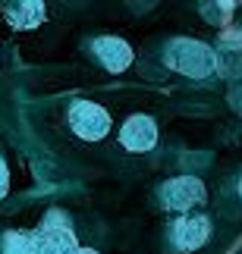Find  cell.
Instances as JSON below:
<instances>
[{
  "label": "cell",
  "instance_id": "obj_11",
  "mask_svg": "<svg viewBox=\"0 0 242 254\" xmlns=\"http://www.w3.org/2000/svg\"><path fill=\"white\" fill-rule=\"evenodd\" d=\"M233 3H201V13L211 25H227L230 22V13H233Z\"/></svg>",
  "mask_w": 242,
  "mask_h": 254
},
{
  "label": "cell",
  "instance_id": "obj_1",
  "mask_svg": "<svg viewBox=\"0 0 242 254\" xmlns=\"http://www.w3.org/2000/svg\"><path fill=\"white\" fill-rule=\"evenodd\" d=\"M167 66L189 79H208L214 72V51L211 44L195 41V38H176L167 47Z\"/></svg>",
  "mask_w": 242,
  "mask_h": 254
},
{
  "label": "cell",
  "instance_id": "obj_6",
  "mask_svg": "<svg viewBox=\"0 0 242 254\" xmlns=\"http://www.w3.org/2000/svg\"><path fill=\"white\" fill-rule=\"evenodd\" d=\"M120 144L126 151H132V154H145V151H151L154 144H158V126H154L151 116H129V120L123 123V129H120Z\"/></svg>",
  "mask_w": 242,
  "mask_h": 254
},
{
  "label": "cell",
  "instance_id": "obj_10",
  "mask_svg": "<svg viewBox=\"0 0 242 254\" xmlns=\"http://www.w3.org/2000/svg\"><path fill=\"white\" fill-rule=\"evenodd\" d=\"M0 254H38L32 232H25V229L3 232L0 236Z\"/></svg>",
  "mask_w": 242,
  "mask_h": 254
},
{
  "label": "cell",
  "instance_id": "obj_9",
  "mask_svg": "<svg viewBox=\"0 0 242 254\" xmlns=\"http://www.w3.org/2000/svg\"><path fill=\"white\" fill-rule=\"evenodd\" d=\"M6 22L13 28H38L44 22V3L41 0H16L3 6Z\"/></svg>",
  "mask_w": 242,
  "mask_h": 254
},
{
  "label": "cell",
  "instance_id": "obj_2",
  "mask_svg": "<svg viewBox=\"0 0 242 254\" xmlns=\"http://www.w3.org/2000/svg\"><path fill=\"white\" fill-rule=\"evenodd\" d=\"M38 254H76L79 251V242H76V232L66 220V213L60 210H47V217L41 220V226L32 232Z\"/></svg>",
  "mask_w": 242,
  "mask_h": 254
},
{
  "label": "cell",
  "instance_id": "obj_12",
  "mask_svg": "<svg viewBox=\"0 0 242 254\" xmlns=\"http://www.w3.org/2000/svg\"><path fill=\"white\" fill-rule=\"evenodd\" d=\"M6 191H9V167L0 160V201L6 198Z\"/></svg>",
  "mask_w": 242,
  "mask_h": 254
},
{
  "label": "cell",
  "instance_id": "obj_3",
  "mask_svg": "<svg viewBox=\"0 0 242 254\" xmlns=\"http://www.w3.org/2000/svg\"><path fill=\"white\" fill-rule=\"evenodd\" d=\"M70 126L85 141H101L110 132V113L94 101H76L70 107Z\"/></svg>",
  "mask_w": 242,
  "mask_h": 254
},
{
  "label": "cell",
  "instance_id": "obj_13",
  "mask_svg": "<svg viewBox=\"0 0 242 254\" xmlns=\"http://www.w3.org/2000/svg\"><path fill=\"white\" fill-rule=\"evenodd\" d=\"M230 104H233V107H236V110L242 113V88H236V91H233V94H230Z\"/></svg>",
  "mask_w": 242,
  "mask_h": 254
},
{
  "label": "cell",
  "instance_id": "obj_14",
  "mask_svg": "<svg viewBox=\"0 0 242 254\" xmlns=\"http://www.w3.org/2000/svg\"><path fill=\"white\" fill-rule=\"evenodd\" d=\"M76 254H98V251H94V248H79Z\"/></svg>",
  "mask_w": 242,
  "mask_h": 254
},
{
  "label": "cell",
  "instance_id": "obj_5",
  "mask_svg": "<svg viewBox=\"0 0 242 254\" xmlns=\"http://www.w3.org/2000/svg\"><path fill=\"white\" fill-rule=\"evenodd\" d=\"M214 51V72L227 82H239L242 79V35L236 32H224L217 38Z\"/></svg>",
  "mask_w": 242,
  "mask_h": 254
},
{
  "label": "cell",
  "instance_id": "obj_8",
  "mask_svg": "<svg viewBox=\"0 0 242 254\" xmlns=\"http://www.w3.org/2000/svg\"><path fill=\"white\" fill-rule=\"evenodd\" d=\"M91 51L94 57L104 63V69L110 72H123L132 66V47L123 41V38H110V35H101L91 41Z\"/></svg>",
  "mask_w": 242,
  "mask_h": 254
},
{
  "label": "cell",
  "instance_id": "obj_15",
  "mask_svg": "<svg viewBox=\"0 0 242 254\" xmlns=\"http://www.w3.org/2000/svg\"><path fill=\"white\" fill-rule=\"evenodd\" d=\"M239 198H242V179H239Z\"/></svg>",
  "mask_w": 242,
  "mask_h": 254
},
{
  "label": "cell",
  "instance_id": "obj_4",
  "mask_svg": "<svg viewBox=\"0 0 242 254\" xmlns=\"http://www.w3.org/2000/svg\"><path fill=\"white\" fill-rule=\"evenodd\" d=\"M201 201H205V182L195 179V176H176V179H167L161 185V204L167 210L186 213Z\"/></svg>",
  "mask_w": 242,
  "mask_h": 254
},
{
  "label": "cell",
  "instance_id": "obj_16",
  "mask_svg": "<svg viewBox=\"0 0 242 254\" xmlns=\"http://www.w3.org/2000/svg\"><path fill=\"white\" fill-rule=\"evenodd\" d=\"M239 35H242V32H239Z\"/></svg>",
  "mask_w": 242,
  "mask_h": 254
},
{
  "label": "cell",
  "instance_id": "obj_7",
  "mask_svg": "<svg viewBox=\"0 0 242 254\" xmlns=\"http://www.w3.org/2000/svg\"><path fill=\"white\" fill-rule=\"evenodd\" d=\"M170 236H173V245L179 251H198L211 236V220L201 217V213H195V217H179L173 223Z\"/></svg>",
  "mask_w": 242,
  "mask_h": 254
}]
</instances>
